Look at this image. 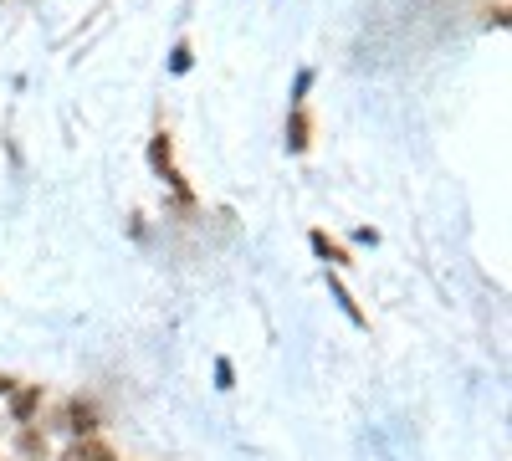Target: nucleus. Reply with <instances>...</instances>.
I'll list each match as a JSON object with an SVG mask.
<instances>
[{
    "mask_svg": "<svg viewBox=\"0 0 512 461\" xmlns=\"http://www.w3.org/2000/svg\"><path fill=\"white\" fill-rule=\"evenodd\" d=\"M231 380H236V374H231V364L221 359V364H216V385H221V390H231Z\"/></svg>",
    "mask_w": 512,
    "mask_h": 461,
    "instance_id": "9",
    "label": "nucleus"
},
{
    "mask_svg": "<svg viewBox=\"0 0 512 461\" xmlns=\"http://www.w3.org/2000/svg\"><path fill=\"white\" fill-rule=\"evenodd\" d=\"M62 461H113V451L103 441H93V436H77V446H67Z\"/></svg>",
    "mask_w": 512,
    "mask_h": 461,
    "instance_id": "2",
    "label": "nucleus"
},
{
    "mask_svg": "<svg viewBox=\"0 0 512 461\" xmlns=\"http://www.w3.org/2000/svg\"><path fill=\"white\" fill-rule=\"evenodd\" d=\"M308 241H313V251H318V257H323V262H333V267H344V262H349V251H344V246H338V241H328L323 231H313Z\"/></svg>",
    "mask_w": 512,
    "mask_h": 461,
    "instance_id": "3",
    "label": "nucleus"
},
{
    "mask_svg": "<svg viewBox=\"0 0 512 461\" xmlns=\"http://www.w3.org/2000/svg\"><path fill=\"white\" fill-rule=\"evenodd\" d=\"M16 446H21V456H31V461H36V456H47V441H41V436H36L31 426H21V436H16Z\"/></svg>",
    "mask_w": 512,
    "mask_h": 461,
    "instance_id": "6",
    "label": "nucleus"
},
{
    "mask_svg": "<svg viewBox=\"0 0 512 461\" xmlns=\"http://www.w3.org/2000/svg\"><path fill=\"white\" fill-rule=\"evenodd\" d=\"M36 400H41V390H36V385L16 395V421H31V410H36Z\"/></svg>",
    "mask_w": 512,
    "mask_h": 461,
    "instance_id": "8",
    "label": "nucleus"
},
{
    "mask_svg": "<svg viewBox=\"0 0 512 461\" xmlns=\"http://www.w3.org/2000/svg\"><path fill=\"white\" fill-rule=\"evenodd\" d=\"M72 431H77V436H93V431H98V415H93L88 400H72Z\"/></svg>",
    "mask_w": 512,
    "mask_h": 461,
    "instance_id": "4",
    "label": "nucleus"
},
{
    "mask_svg": "<svg viewBox=\"0 0 512 461\" xmlns=\"http://www.w3.org/2000/svg\"><path fill=\"white\" fill-rule=\"evenodd\" d=\"M149 159H154V170L175 185L180 195H185V180H180V170H175V154H169V134H154V144H149Z\"/></svg>",
    "mask_w": 512,
    "mask_h": 461,
    "instance_id": "1",
    "label": "nucleus"
},
{
    "mask_svg": "<svg viewBox=\"0 0 512 461\" xmlns=\"http://www.w3.org/2000/svg\"><path fill=\"white\" fill-rule=\"evenodd\" d=\"M287 144L292 149H308V113L292 108V123H287Z\"/></svg>",
    "mask_w": 512,
    "mask_h": 461,
    "instance_id": "5",
    "label": "nucleus"
},
{
    "mask_svg": "<svg viewBox=\"0 0 512 461\" xmlns=\"http://www.w3.org/2000/svg\"><path fill=\"white\" fill-rule=\"evenodd\" d=\"M328 287H333V298H338V308H344L354 323H364V313H359V303L349 298V292H344V282H338V277H328Z\"/></svg>",
    "mask_w": 512,
    "mask_h": 461,
    "instance_id": "7",
    "label": "nucleus"
},
{
    "mask_svg": "<svg viewBox=\"0 0 512 461\" xmlns=\"http://www.w3.org/2000/svg\"><path fill=\"white\" fill-rule=\"evenodd\" d=\"M169 67H175V72H185V67H190V47H175V62H169Z\"/></svg>",
    "mask_w": 512,
    "mask_h": 461,
    "instance_id": "10",
    "label": "nucleus"
}]
</instances>
